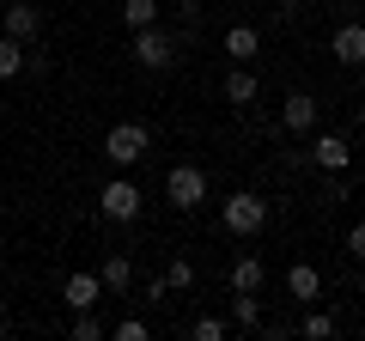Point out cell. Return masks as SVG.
<instances>
[{"label": "cell", "instance_id": "obj_4", "mask_svg": "<svg viewBox=\"0 0 365 341\" xmlns=\"http://www.w3.org/2000/svg\"><path fill=\"white\" fill-rule=\"evenodd\" d=\"M146 146H153V141H146L140 122H116V128L104 134V158H110V165H140Z\"/></svg>", "mask_w": 365, "mask_h": 341}, {"label": "cell", "instance_id": "obj_6", "mask_svg": "<svg viewBox=\"0 0 365 341\" xmlns=\"http://www.w3.org/2000/svg\"><path fill=\"white\" fill-rule=\"evenodd\" d=\"M0 31L6 37H19V43H31L43 31V13L31 6V0H6V13H0Z\"/></svg>", "mask_w": 365, "mask_h": 341}, {"label": "cell", "instance_id": "obj_10", "mask_svg": "<svg viewBox=\"0 0 365 341\" xmlns=\"http://www.w3.org/2000/svg\"><path fill=\"white\" fill-rule=\"evenodd\" d=\"M287 292H292L299 305H317V299H323V275H317L311 263H292V268H287Z\"/></svg>", "mask_w": 365, "mask_h": 341}, {"label": "cell", "instance_id": "obj_3", "mask_svg": "<svg viewBox=\"0 0 365 341\" xmlns=\"http://www.w3.org/2000/svg\"><path fill=\"white\" fill-rule=\"evenodd\" d=\"M165 201H170V208H182V213H195L201 201H207V170H201V165H177L165 177Z\"/></svg>", "mask_w": 365, "mask_h": 341}, {"label": "cell", "instance_id": "obj_25", "mask_svg": "<svg viewBox=\"0 0 365 341\" xmlns=\"http://www.w3.org/2000/svg\"><path fill=\"white\" fill-rule=\"evenodd\" d=\"M274 6H280V19H292V13H299V0H274Z\"/></svg>", "mask_w": 365, "mask_h": 341}, {"label": "cell", "instance_id": "obj_7", "mask_svg": "<svg viewBox=\"0 0 365 341\" xmlns=\"http://www.w3.org/2000/svg\"><path fill=\"white\" fill-rule=\"evenodd\" d=\"M280 128H287V134H311L317 128V98L311 92H292L287 104H280Z\"/></svg>", "mask_w": 365, "mask_h": 341}, {"label": "cell", "instance_id": "obj_16", "mask_svg": "<svg viewBox=\"0 0 365 341\" xmlns=\"http://www.w3.org/2000/svg\"><path fill=\"white\" fill-rule=\"evenodd\" d=\"M232 323L237 329H256L262 323V299H256V292H232Z\"/></svg>", "mask_w": 365, "mask_h": 341}, {"label": "cell", "instance_id": "obj_19", "mask_svg": "<svg viewBox=\"0 0 365 341\" xmlns=\"http://www.w3.org/2000/svg\"><path fill=\"white\" fill-rule=\"evenodd\" d=\"M335 335V317L329 311H304V341H329Z\"/></svg>", "mask_w": 365, "mask_h": 341}, {"label": "cell", "instance_id": "obj_8", "mask_svg": "<svg viewBox=\"0 0 365 341\" xmlns=\"http://www.w3.org/2000/svg\"><path fill=\"white\" fill-rule=\"evenodd\" d=\"M329 55H335L341 67H365V25H341L335 37H329Z\"/></svg>", "mask_w": 365, "mask_h": 341}, {"label": "cell", "instance_id": "obj_12", "mask_svg": "<svg viewBox=\"0 0 365 341\" xmlns=\"http://www.w3.org/2000/svg\"><path fill=\"white\" fill-rule=\"evenodd\" d=\"M225 55H232L237 67H250V61L262 55V37H256L250 25H232V31H225Z\"/></svg>", "mask_w": 365, "mask_h": 341}, {"label": "cell", "instance_id": "obj_5", "mask_svg": "<svg viewBox=\"0 0 365 341\" xmlns=\"http://www.w3.org/2000/svg\"><path fill=\"white\" fill-rule=\"evenodd\" d=\"M134 61H140L146 73H165V67L177 61V43H170L158 25H146V31H134Z\"/></svg>", "mask_w": 365, "mask_h": 341}, {"label": "cell", "instance_id": "obj_27", "mask_svg": "<svg viewBox=\"0 0 365 341\" xmlns=\"http://www.w3.org/2000/svg\"><path fill=\"white\" fill-rule=\"evenodd\" d=\"M359 128H365V104H359Z\"/></svg>", "mask_w": 365, "mask_h": 341}, {"label": "cell", "instance_id": "obj_9", "mask_svg": "<svg viewBox=\"0 0 365 341\" xmlns=\"http://www.w3.org/2000/svg\"><path fill=\"white\" fill-rule=\"evenodd\" d=\"M311 158H317L323 170H347V165H353V146L341 141V134H317V141H311Z\"/></svg>", "mask_w": 365, "mask_h": 341}, {"label": "cell", "instance_id": "obj_17", "mask_svg": "<svg viewBox=\"0 0 365 341\" xmlns=\"http://www.w3.org/2000/svg\"><path fill=\"white\" fill-rule=\"evenodd\" d=\"M13 73H25V43L0 31V79H13Z\"/></svg>", "mask_w": 365, "mask_h": 341}, {"label": "cell", "instance_id": "obj_18", "mask_svg": "<svg viewBox=\"0 0 365 341\" xmlns=\"http://www.w3.org/2000/svg\"><path fill=\"white\" fill-rule=\"evenodd\" d=\"M122 19H128L134 31H146V25H158V0H122Z\"/></svg>", "mask_w": 365, "mask_h": 341}, {"label": "cell", "instance_id": "obj_22", "mask_svg": "<svg viewBox=\"0 0 365 341\" xmlns=\"http://www.w3.org/2000/svg\"><path fill=\"white\" fill-rule=\"evenodd\" d=\"M110 335H116V341H146V323H140V317H122Z\"/></svg>", "mask_w": 365, "mask_h": 341}, {"label": "cell", "instance_id": "obj_23", "mask_svg": "<svg viewBox=\"0 0 365 341\" xmlns=\"http://www.w3.org/2000/svg\"><path fill=\"white\" fill-rule=\"evenodd\" d=\"M195 341H225V317H201V323H195Z\"/></svg>", "mask_w": 365, "mask_h": 341}, {"label": "cell", "instance_id": "obj_13", "mask_svg": "<svg viewBox=\"0 0 365 341\" xmlns=\"http://www.w3.org/2000/svg\"><path fill=\"white\" fill-rule=\"evenodd\" d=\"M98 280H104V292H128L134 287V263H128V256H104Z\"/></svg>", "mask_w": 365, "mask_h": 341}, {"label": "cell", "instance_id": "obj_21", "mask_svg": "<svg viewBox=\"0 0 365 341\" xmlns=\"http://www.w3.org/2000/svg\"><path fill=\"white\" fill-rule=\"evenodd\" d=\"M67 335H73V341H104V323H98V317H91V311H79Z\"/></svg>", "mask_w": 365, "mask_h": 341}, {"label": "cell", "instance_id": "obj_2", "mask_svg": "<svg viewBox=\"0 0 365 341\" xmlns=\"http://www.w3.org/2000/svg\"><path fill=\"white\" fill-rule=\"evenodd\" d=\"M98 208H104L110 225H134V220H140V208H146V195L128 183V177H110L104 195H98Z\"/></svg>", "mask_w": 365, "mask_h": 341}, {"label": "cell", "instance_id": "obj_15", "mask_svg": "<svg viewBox=\"0 0 365 341\" xmlns=\"http://www.w3.org/2000/svg\"><path fill=\"white\" fill-rule=\"evenodd\" d=\"M232 292H262V263L256 256H237L232 263Z\"/></svg>", "mask_w": 365, "mask_h": 341}, {"label": "cell", "instance_id": "obj_1", "mask_svg": "<svg viewBox=\"0 0 365 341\" xmlns=\"http://www.w3.org/2000/svg\"><path fill=\"white\" fill-rule=\"evenodd\" d=\"M220 220H225V232H232V238H256L262 225H268V201H262L256 189H237V195H225Z\"/></svg>", "mask_w": 365, "mask_h": 341}, {"label": "cell", "instance_id": "obj_28", "mask_svg": "<svg viewBox=\"0 0 365 341\" xmlns=\"http://www.w3.org/2000/svg\"><path fill=\"white\" fill-rule=\"evenodd\" d=\"M359 299H365V280H359Z\"/></svg>", "mask_w": 365, "mask_h": 341}, {"label": "cell", "instance_id": "obj_20", "mask_svg": "<svg viewBox=\"0 0 365 341\" xmlns=\"http://www.w3.org/2000/svg\"><path fill=\"white\" fill-rule=\"evenodd\" d=\"M165 287H170V292H182V287H195V263H182V256H177V263L165 268Z\"/></svg>", "mask_w": 365, "mask_h": 341}, {"label": "cell", "instance_id": "obj_11", "mask_svg": "<svg viewBox=\"0 0 365 341\" xmlns=\"http://www.w3.org/2000/svg\"><path fill=\"white\" fill-rule=\"evenodd\" d=\"M61 299L73 305V311H91V305L104 299V280H98V275H67V287H61Z\"/></svg>", "mask_w": 365, "mask_h": 341}, {"label": "cell", "instance_id": "obj_26", "mask_svg": "<svg viewBox=\"0 0 365 341\" xmlns=\"http://www.w3.org/2000/svg\"><path fill=\"white\" fill-rule=\"evenodd\" d=\"M0 335H13V323H6V305H0Z\"/></svg>", "mask_w": 365, "mask_h": 341}, {"label": "cell", "instance_id": "obj_24", "mask_svg": "<svg viewBox=\"0 0 365 341\" xmlns=\"http://www.w3.org/2000/svg\"><path fill=\"white\" fill-rule=\"evenodd\" d=\"M347 256H353V263H365V220L347 232Z\"/></svg>", "mask_w": 365, "mask_h": 341}, {"label": "cell", "instance_id": "obj_14", "mask_svg": "<svg viewBox=\"0 0 365 341\" xmlns=\"http://www.w3.org/2000/svg\"><path fill=\"white\" fill-rule=\"evenodd\" d=\"M256 73H250V67H232V73H225V104H256Z\"/></svg>", "mask_w": 365, "mask_h": 341}]
</instances>
